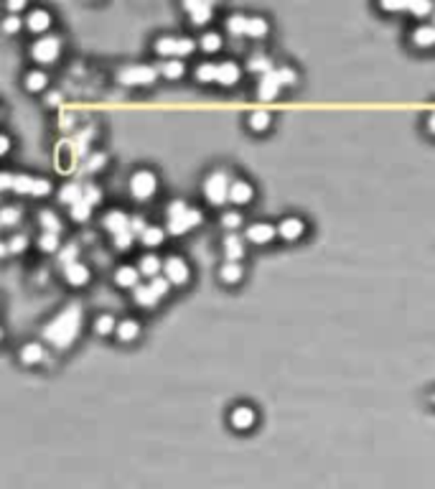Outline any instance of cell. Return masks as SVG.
Instances as JSON below:
<instances>
[{
  "mask_svg": "<svg viewBox=\"0 0 435 489\" xmlns=\"http://www.w3.org/2000/svg\"><path fill=\"white\" fill-rule=\"evenodd\" d=\"M59 127H61V130H72V127H74V112H64V115H59Z\"/></svg>",
  "mask_w": 435,
  "mask_h": 489,
  "instance_id": "cell-56",
  "label": "cell"
},
{
  "mask_svg": "<svg viewBox=\"0 0 435 489\" xmlns=\"http://www.w3.org/2000/svg\"><path fill=\"white\" fill-rule=\"evenodd\" d=\"M138 278H141V270L133 265H122L115 270V283L120 288H138Z\"/></svg>",
  "mask_w": 435,
  "mask_h": 489,
  "instance_id": "cell-21",
  "label": "cell"
},
{
  "mask_svg": "<svg viewBox=\"0 0 435 489\" xmlns=\"http://www.w3.org/2000/svg\"><path fill=\"white\" fill-rule=\"evenodd\" d=\"M18 222H21V209L6 207L0 212V224H3V227H13V224H18Z\"/></svg>",
  "mask_w": 435,
  "mask_h": 489,
  "instance_id": "cell-44",
  "label": "cell"
},
{
  "mask_svg": "<svg viewBox=\"0 0 435 489\" xmlns=\"http://www.w3.org/2000/svg\"><path fill=\"white\" fill-rule=\"evenodd\" d=\"M267 31H270V26H267V21L262 18V15H250V23H247V36L262 38V36H267Z\"/></svg>",
  "mask_w": 435,
  "mask_h": 489,
  "instance_id": "cell-30",
  "label": "cell"
},
{
  "mask_svg": "<svg viewBox=\"0 0 435 489\" xmlns=\"http://www.w3.org/2000/svg\"><path fill=\"white\" fill-rule=\"evenodd\" d=\"M158 72H161L163 77H168V79H178V77L186 75V67H184V61H163Z\"/></svg>",
  "mask_w": 435,
  "mask_h": 489,
  "instance_id": "cell-37",
  "label": "cell"
},
{
  "mask_svg": "<svg viewBox=\"0 0 435 489\" xmlns=\"http://www.w3.org/2000/svg\"><path fill=\"white\" fill-rule=\"evenodd\" d=\"M229 186H232V181H229V176L224 171H212L204 178V196L209 199V204L219 207V204L229 201Z\"/></svg>",
  "mask_w": 435,
  "mask_h": 489,
  "instance_id": "cell-4",
  "label": "cell"
},
{
  "mask_svg": "<svg viewBox=\"0 0 435 489\" xmlns=\"http://www.w3.org/2000/svg\"><path fill=\"white\" fill-rule=\"evenodd\" d=\"M77 255H79V244L69 242L67 247L59 252V263H61V265H69V263H74V260H77Z\"/></svg>",
  "mask_w": 435,
  "mask_h": 489,
  "instance_id": "cell-47",
  "label": "cell"
},
{
  "mask_svg": "<svg viewBox=\"0 0 435 489\" xmlns=\"http://www.w3.org/2000/svg\"><path fill=\"white\" fill-rule=\"evenodd\" d=\"M255 421H258V415H255V410H252L250 405H237L235 410H232V415H229V423H232L237 430L252 428Z\"/></svg>",
  "mask_w": 435,
  "mask_h": 489,
  "instance_id": "cell-11",
  "label": "cell"
},
{
  "mask_svg": "<svg viewBox=\"0 0 435 489\" xmlns=\"http://www.w3.org/2000/svg\"><path fill=\"white\" fill-rule=\"evenodd\" d=\"M133 298H135V304L143 306V309H153V306L158 304V293H155L150 286H138V288L133 290Z\"/></svg>",
  "mask_w": 435,
  "mask_h": 489,
  "instance_id": "cell-27",
  "label": "cell"
},
{
  "mask_svg": "<svg viewBox=\"0 0 435 489\" xmlns=\"http://www.w3.org/2000/svg\"><path fill=\"white\" fill-rule=\"evenodd\" d=\"M18 357H21V362H26V364H41L46 359V347H41V341H29V344L21 347Z\"/></svg>",
  "mask_w": 435,
  "mask_h": 489,
  "instance_id": "cell-17",
  "label": "cell"
},
{
  "mask_svg": "<svg viewBox=\"0 0 435 489\" xmlns=\"http://www.w3.org/2000/svg\"><path fill=\"white\" fill-rule=\"evenodd\" d=\"M84 201L95 207V204H100V201H102V192H100L95 184H84Z\"/></svg>",
  "mask_w": 435,
  "mask_h": 489,
  "instance_id": "cell-49",
  "label": "cell"
},
{
  "mask_svg": "<svg viewBox=\"0 0 435 489\" xmlns=\"http://www.w3.org/2000/svg\"><path fill=\"white\" fill-rule=\"evenodd\" d=\"M252 184L250 181H244V178H235L232 186H229V201H235V204H247L252 199Z\"/></svg>",
  "mask_w": 435,
  "mask_h": 489,
  "instance_id": "cell-19",
  "label": "cell"
},
{
  "mask_svg": "<svg viewBox=\"0 0 435 489\" xmlns=\"http://www.w3.org/2000/svg\"><path fill=\"white\" fill-rule=\"evenodd\" d=\"M59 54H61V38L59 36H41L36 44L31 46V56H33V61H41V64H54Z\"/></svg>",
  "mask_w": 435,
  "mask_h": 489,
  "instance_id": "cell-7",
  "label": "cell"
},
{
  "mask_svg": "<svg viewBox=\"0 0 435 489\" xmlns=\"http://www.w3.org/2000/svg\"><path fill=\"white\" fill-rule=\"evenodd\" d=\"M46 75L44 72H29V75H26V87L31 89V92H41V89L46 87Z\"/></svg>",
  "mask_w": 435,
  "mask_h": 489,
  "instance_id": "cell-42",
  "label": "cell"
},
{
  "mask_svg": "<svg viewBox=\"0 0 435 489\" xmlns=\"http://www.w3.org/2000/svg\"><path fill=\"white\" fill-rule=\"evenodd\" d=\"M110 332H118V321H115V316L112 313H100L95 319V334H100V336H104V334Z\"/></svg>",
  "mask_w": 435,
  "mask_h": 489,
  "instance_id": "cell-34",
  "label": "cell"
},
{
  "mask_svg": "<svg viewBox=\"0 0 435 489\" xmlns=\"http://www.w3.org/2000/svg\"><path fill=\"white\" fill-rule=\"evenodd\" d=\"M221 250H224L227 260L237 263V260L244 255V240L239 238V235H227V238L221 240Z\"/></svg>",
  "mask_w": 435,
  "mask_h": 489,
  "instance_id": "cell-22",
  "label": "cell"
},
{
  "mask_svg": "<svg viewBox=\"0 0 435 489\" xmlns=\"http://www.w3.org/2000/svg\"><path fill=\"white\" fill-rule=\"evenodd\" d=\"M155 189H158V176H155L153 171L141 169V171H135L133 178H130V194H133L138 201L150 199L155 194Z\"/></svg>",
  "mask_w": 435,
  "mask_h": 489,
  "instance_id": "cell-6",
  "label": "cell"
},
{
  "mask_svg": "<svg viewBox=\"0 0 435 489\" xmlns=\"http://www.w3.org/2000/svg\"><path fill=\"white\" fill-rule=\"evenodd\" d=\"M64 278H67L72 286H84L89 281V267L81 263V260H74L69 265H64Z\"/></svg>",
  "mask_w": 435,
  "mask_h": 489,
  "instance_id": "cell-18",
  "label": "cell"
},
{
  "mask_svg": "<svg viewBox=\"0 0 435 489\" xmlns=\"http://www.w3.org/2000/svg\"><path fill=\"white\" fill-rule=\"evenodd\" d=\"M81 321H84V311H81L79 304H69L67 309H61L54 319H49L41 329V336H44L52 347L56 349H69L74 344V339L79 336Z\"/></svg>",
  "mask_w": 435,
  "mask_h": 489,
  "instance_id": "cell-1",
  "label": "cell"
},
{
  "mask_svg": "<svg viewBox=\"0 0 435 489\" xmlns=\"http://www.w3.org/2000/svg\"><path fill=\"white\" fill-rule=\"evenodd\" d=\"M247 69H250V72H255V75H260V77L273 75V72H275L273 59H270L267 54H255V56H250V61H247Z\"/></svg>",
  "mask_w": 435,
  "mask_h": 489,
  "instance_id": "cell-24",
  "label": "cell"
},
{
  "mask_svg": "<svg viewBox=\"0 0 435 489\" xmlns=\"http://www.w3.org/2000/svg\"><path fill=\"white\" fill-rule=\"evenodd\" d=\"M163 238H166V232H163L161 227H155V224H148V230L141 235V242L148 244V247H158V244H163Z\"/></svg>",
  "mask_w": 435,
  "mask_h": 489,
  "instance_id": "cell-36",
  "label": "cell"
},
{
  "mask_svg": "<svg viewBox=\"0 0 435 489\" xmlns=\"http://www.w3.org/2000/svg\"><path fill=\"white\" fill-rule=\"evenodd\" d=\"M196 49V41L189 36H161L155 41V52L161 56H189Z\"/></svg>",
  "mask_w": 435,
  "mask_h": 489,
  "instance_id": "cell-5",
  "label": "cell"
},
{
  "mask_svg": "<svg viewBox=\"0 0 435 489\" xmlns=\"http://www.w3.org/2000/svg\"><path fill=\"white\" fill-rule=\"evenodd\" d=\"M141 334V324L135 319H125L118 324V339L120 341H133Z\"/></svg>",
  "mask_w": 435,
  "mask_h": 489,
  "instance_id": "cell-29",
  "label": "cell"
},
{
  "mask_svg": "<svg viewBox=\"0 0 435 489\" xmlns=\"http://www.w3.org/2000/svg\"><path fill=\"white\" fill-rule=\"evenodd\" d=\"M219 278L224 283H237L239 278H242V265H239V263H232V260H227V263L219 267Z\"/></svg>",
  "mask_w": 435,
  "mask_h": 489,
  "instance_id": "cell-31",
  "label": "cell"
},
{
  "mask_svg": "<svg viewBox=\"0 0 435 489\" xmlns=\"http://www.w3.org/2000/svg\"><path fill=\"white\" fill-rule=\"evenodd\" d=\"M382 10H407V3H382Z\"/></svg>",
  "mask_w": 435,
  "mask_h": 489,
  "instance_id": "cell-57",
  "label": "cell"
},
{
  "mask_svg": "<svg viewBox=\"0 0 435 489\" xmlns=\"http://www.w3.org/2000/svg\"><path fill=\"white\" fill-rule=\"evenodd\" d=\"M278 92H280V82H278V77L273 75H265L260 77V87H258V97L262 100V102H273L275 97H278Z\"/></svg>",
  "mask_w": 435,
  "mask_h": 489,
  "instance_id": "cell-16",
  "label": "cell"
},
{
  "mask_svg": "<svg viewBox=\"0 0 435 489\" xmlns=\"http://www.w3.org/2000/svg\"><path fill=\"white\" fill-rule=\"evenodd\" d=\"M72 209V219L74 222H87L89 217H92V204H87V201L81 199V201H77L74 207H69Z\"/></svg>",
  "mask_w": 435,
  "mask_h": 489,
  "instance_id": "cell-39",
  "label": "cell"
},
{
  "mask_svg": "<svg viewBox=\"0 0 435 489\" xmlns=\"http://www.w3.org/2000/svg\"><path fill=\"white\" fill-rule=\"evenodd\" d=\"M95 135H97V127L95 125H87L84 130H79V133L74 135L72 148H74V153H77V158L87 156V153H89V143H92V138H95Z\"/></svg>",
  "mask_w": 435,
  "mask_h": 489,
  "instance_id": "cell-20",
  "label": "cell"
},
{
  "mask_svg": "<svg viewBox=\"0 0 435 489\" xmlns=\"http://www.w3.org/2000/svg\"><path fill=\"white\" fill-rule=\"evenodd\" d=\"M413 41L418 46H435V26H418L413 31Z\"/></svg>",
  "mask_w": 435,
  "mask_h": 489,
  "instance_id": "cell-32",
  "label": "cell"
},
{
  "mask_svg": "<svg viewBox=\"0 0 435 489\" xmlns=\"http://www.w3.org/2000/svg\"><path fill=\"white\" fill-rule=\"evenodd\" d=\"M13 173H8V171H6V173H3V176H0V186H3V189H13Z\"/></svg>",
  "mask_w": 435,
  "mask_h": 489,
  "instance_id": "cell-58",
  "label": "cell"
},
{
  "mask_svg": "<svg viewBox=\"0 0 435 489\" xmlns=\"http://www.w3.org/2000/svg\"><path fill=\"white\" fill-rule=\"evenodd\" d=\"M148 230V224H145V219H143L141 215H135L133 219H130V232H133V235H138V238H141L143 232Z\"/></svg>",
  "mask_w": 435,
  "mask_h": 489,
  "instance_id": "cell-53",
  "label": "cell"
},
{
  "mask_svg": "<svg viewBox=\"0 0 435 489\" xmlns=\"http://www.w3.org/2000/svg\"><path fill=\"white\" fill-rule=\"evenodd\" d=\"M74 158H77V153H74L72 148V141H59V148H56V169L59 171H72L74 169Z\"/></svg>",
  "mask_w": 435,
  "mask_h": 489,
  "instance_id": "cell-23",
  "label": "cell"
},
{
  "mask_svg": "<svg viewBox=\"0 0 435 489\" xmlns=\"http://www.w3.org/2000/svg\"><path fill=\"white\" fill-rule=\"evenodd\" d=\"M13 189L18 194H31V196H46V194L52 192V184L46 181V178H36V176H21L13 178Z\"/></svg>",
  "mask_w": 435,
  "mask_h": 489,
  "instance_id": "cell-8",
  "label": "cell"
},
{
  "mask_svg": "<svg viewBox=\"0 0 435 489\" xmlns=\"http://www.w3.org/2000/svg\"><path fill=\"white\" fill-rule=\"evenodd\" d=\"M184 10H189V13H191V23H196V26H204V23L212 21L214 6H212V3H193V0H189V3H184Z\"/></svg>",
  "mask_w": 435,
  "mask_h": 489,
  "instance_id": "cell-12",
  "label": "cell"
},
{
  "mask_svg": "<svg viewBox=\"0 0 435 489\" xmlns=\"http://www.w3.org/2000/svg\"><path fill=\"white\" fill-rule=\"evenodd\" d=\"M8 148H10V141H8V135H3V138H0V150L8 153Z\"/></svg>",
  "mask_w": 435,
  "mask_h": 489,
  "instance_id": "cell-61",
  "label": "cell"
},
{
  "mask_svg": "<svg viewBox=\"0 0 435 489\" xmlns=\"http://www.w3.org/2000/svg\"><path fill=\"white\" fill-rule=\"evenodd\" d=\"M161 267H163V260L158 258V255H145V258H141V263H138V270H141L143 275H148L150 281L158 278Z\"/></svg>",
  "mask_w": 435,
  "mask_h": 489,
  "instance_id": "cell-26",
  "label": "cell"
},
{
  "mask_svg": "<svg viewBox=\"0 0 435 489\" xmlns=\"http://www.w3.org/2000/svg\"><path fill=\"white\" fill-rule=\"evenodd\" d=\"M104 163H107V156H104V153H92V156L87 158V166H84V169L95 173V171L104 169Z\"/></svg>",
  "mask_w": 435,
  "mask_h": 489,
  "instance_id": "cell-50",
  "label": "cell"
},
{
  "mask_svg": "<svg viewBox=\"0 0 435 489\" xmlns=\"http://www.w3.org/2000/svg\"><path fill=\"white\" fill-rule=\"evenodd\" d=\"M18 29H21V18L18 15H8L6 21H3V31L6 33H15Z\"/></svg>",
  "mask_w": 435,
  "mask_h": 489,
  "instance_id": "cell-55",
  "label": "cell"
},
{
  "mask_svg": "<svg viewBox=\"0 0 435 489\" xmlns=\"http://www.w3.org/2000/svg\"><path fill=\"white\" fill-rule=\"evenodd\" d=\"M81 199H84V186L81 184H67L59 192V201L61 204H69V207H74Z\"/></svg>",
  "mask_w": 435,
  "mask_h": 489,
  "instance_id": "cell-28",
  "label": "cell"
},
{
  "mask_svg": "<svg viewBox=\"0 0 435 489\" xmlns=\"http://www.w3.org/2000/svg\"><path fill=\"white\" fill-rule=\"evenodd\" d=\"M133 232L127 230V232H122V235H118V238H112V242H115V247H118V250H130V247H133Z\"/></svg>",
  "mask_w": 435,
  "mask_h": 489,
  "instance_id": "cell-51",
  "label": "cell"
},
{
  "mask_svg": "<svg viewBox=\"0 0 435 489\" xmlns=\"http://www.w3.org/2000/svg\"><path fill=\"white\" fill-rule=\"evenodd\" d=\"M407 10L415 15H428L433 10V3H428V0L425 3H407Z\"/></svg>",
  "mask_w": 435,
  "mask_h": 489,
  "instance_id": "cell-52",
  "label": "cell"
},
{
  "mask_svg": "<svg viewBox=\"0 0 435 489\" xmlns=\"http://www.w3.org/2000/svg\"><path fill=\"white\" fill-rule=\"evenodd\" d=\"M247 23H250L247 15L232 13L227 18V31H229V33H235V36H244V33H247Z\"/></svg>",
  "mask_w": 435,
  "mask_h": 489,
  "instance_id": "cell-35",
  "label": "cell"
},
{
  "mask_svg": "<svg viewBox=\"0 0 435 489\" xmlns=\"http://www.w3.org/2000/svg\"><path fill=\"white\" fill-rule=\"evenodd\" d=\"M158 77V69L148 67V64H130L118 72V82L125 87H150Z\"/></svg>",
  "mask_w": 435,
  "mask_h": 489,
  "instance_id": "cell-3",
  "label": "cell"
},
{
  "mask_svg": "<svg viewBox=\"0 0 435 489\" xmlns=\"http://www.w3.org/2000/svg\"><path fill=\"white\" fill-rule=\"evenodd\" d=\"M168 232L171 235H184V232L193 230L201 224V212L199 209L189 207L186 201L176 199L168 204Z\"/></svg>",
  "mask_w": 435,
  "mask_h": 489,
  "instance_id": "cell-2",
  "label": "cell"
},
{
  "mask_svg": "<svg viewBox=\"0 0 435 489\" xmlns=\"http://www.w3.org/2000/svg\"><path fill=\"white\" fill-rule=\"evenodd\" d=\"M26 26H29L33 33H41V31H46L49 26H52V15L46 13V10H41V8H36V10H31L29 13Z\"/></svg>",
  "mask_w": 435,
  "mask_h": 489,
  "instance_id": "cell-25",
  "label": "cell"
},
{
  "mask_svg": "<svg viewBox=\"0 0 435 489\" xmlns=\"http://www.w3.org/2000/svg\"><path fill=\"white\" fill-rule=\"evenodd\" d=\"M49 104H52V107H59V104H61V95H59V92L49 95Z\"/></svg>",
  "mask_w": 435,
  "mask_h": 489,
  "instance_id": "cell-60",
  "label": "cell"
},
{
  "mask_svg": "<svg viewBox=\"0 0 435 489\" xmlns=\"http://www.w3.org/2000/svg\"><path fill=\"white\" fill-rule=\"evenodd\" d=\"M428 130H430V133L435 135V110H433V112H430V115H428Z\"/></svg>",
  "mask_w": 435,
  "mask_h": 489,
  "instance_id": "cell-62",
  "label": "cell"
},
{
  "mask_svg": "<svg viewBox=\"0 0 435 489\" xmlns=\"http://www.w3.org/2000/svg\"><path fill=\"white\" fill-rule=\"evenodd\" d=\"M148 286H150V288L158 293V298H163L171 290V286H173V283H171L168 278H161V275H158V278H153V281L148 283Z\"/></svg>",
  "mask_w": 435,
  "mask_h": 489,
  "instance_id": "cell-48",
  "label": "cell"
},
{
  "mask_svg": "<svg viewBox=\"0 0 435 489\" xmlns=\"http://www.w3.org/2000/svg\"><path fill=\"white\" fill-rule=\"evenodd\" d=\"M199 41H201V49H204V52H209V54L219 52V46H221V36H219V33H214V31L204 33Z\"/></svg>",
  "mask_w": 435,
  "mask_h": 489,
  "instance_id": "cell-41",
  "label": "cell"
},
{
  "mask_svg": "<svg viewBox=\"0 0 435 489\" xmlns=\"http://www.w3.org/2000/svg\"><path fill=\"white\" fill-rule=\"evenodd\" d=\"M239 67H237V61L227 59L221 61V64H216V82L219 84H224V87H232V84H237L239 82Z\"/></svg>",
  "mask_w": 435,
  "mask_h": 489,
  "instance_id": "cell-13",
  "label": "cell"
},
{
  "mask_svg": "<svg viewBox=\"0 0 435 489\" xmlns=\"http://www.w3.org/2000/svg\"><path fill=\"white\" fill-rule=\"evenodd\" d=\"M219 222L224 230H237V227L242 224V215H239V212H224Z\"/></svg>",
  "mask_w": 435,
  "mask_h": 489,
  "instance_id": "cell-46",
  "label": "cell"
},
{
  "mask_svg": "<svg viewBox=\"0 0 435 489\" xmlns=\"http://www.w3.org/2000/svg\"><path fill=\"white\" fill-rule=\"evenodd\" d=\"M38 247L44 252H54L59 247V235H52V232H44L41 238H38Z\"/></svg>",
  "mask_w": 435,
  "mask_h": 489,
  "instance_id": "cell-45",
  "label": "cell"
},
{
  "mask_svg": "<svg viewBox=\"0 0 435 489\" xmlns=\"http://www.w3.org/2000/svg\"><path fill=\"white\" fill-rule=\"evenodd\" d=\"M8 244H10V252H23L29 247V238H26V235H15Z\"/></svg>",
  "mask_w": 435,
  "mask_h": 489,
  "instance_id": "cell-54",
  "label": "cell"
},
{
  "mask_svg": "<svg viewBox=\"0 0 435 489\" xmlns=\"http://www.w3.org/2000/svg\"><path fill=\"white\" fill-rule=\"evenodd\" d=\"M163 270H166V278H168L173 286H184L189 281V265H186L184 258L178 255H171V258L163 260Z\"/></svg>",
  "mask_w": 435,
  "mask_h": 489,
  "instance_id": "cell-9",
  "label": "cell"
},
{
  "mask_svg": "<svg viewBox=\"0 0 435 489\" xmlns=\"http://www.w3.org/2000/svg\"><path fill=\"white\" fill-rule=\"evenodd\" d=\"M196 82H201V84L216 82V64H199L196 67Z\"/></svg>",
  "mask_w": 435,
  "mask_h": 489,
  "instance_id": "cell-43",
  "label": "cell"
},
{
  "mask_svg": "<svg viewBox=\"0 0 435 489\" xmlns=\"http://www.w3.org/2000/svg\"><path fill=\"white\" fill-rule=\"evenodd\" d=\"M275 227L273 224H267V222H255V224H250L247 227V240L250 242H255V244H265V242H270V240L275 238Z\"/></svg>",
  "mask_w": 435,
  "mask_h": 489,
  "instance_id": "cell-14",
  "label": "cell"
},
{
  "mask_svg": "<svg viewBox=\"0 0 435 489\" xmlns=\"http://www.w3.org/2000/svg\"><path fill=\"white\" fill-rule=\"evenodd\" d=\"M250 127L252 130H258V133H262V130H267L270 127V112L267 110H255L250 115Z\"/></svg>",
  "mask_w": 435,
  "mask_h": 489,
  "instance_id": "cell-38",
  "label": "cell"
},
{
  "mask_svg": "<svg viewBox=\"0 0 435 489\" xmlns=\"http://www.w3.org/2000/svg\"><path fill=\"white\" fill-rule=\"evenodd\" d=\"M306 230V222H303L301 217H285L280 224H278V235L283 240H298Z\"/></svg>",
  "mask_w": 435,
  "mask_h": 489,
  "instance_id": "cell-15",
  "label": "cell"
},
{
  "mask_svg": "<svg viewBox=\"0 0 435 489\" xmlns=\"http://www.w3.org/2000/svg\"><path fill=\"white\" fill-rule=\"evenodd\" d=\"M130 219H133V217H127L122 209H112V212H107V215H104L102 227L110 232L112 238H118V235H122V232L130 230Z\"/></svg>",
  "mask_w": 435,
  "mask_h": 489,
  "instance_id": "cell-10",
  "label": "cell"
},
{
  "mask_svg": "<svg viewBox=\"0 0 435 489\" xmlns=\"http://www.w3.org/2000/svg\"><path fill=\"white\" fill-rule=\"evenodd\" d=\"M275 77L280 82V87H293L295 82H298V75H295L293 67H278L275 69Z\"/></svg>",
  "mask_w": 435,
  "mask_h": 489,
  "instance_id": "cell-40",
  "label": "cell"
},
{
  "mask_svg": "<svg viewBox=\"0 0 435 489\" xmlns=\"http://www.w3.org/2000/svg\"><path fill=\"white\" fill-rule=\"evenodd\" d=\"M8 8H10V10H23V8H26V0H10Z\"/></svg>",
  "mask_w": 435,
  "mask_h": 489,
  "instance_id": "cell-59",
  "label": "cell"
},
{
  "mask_svg": "<svg viewBox=\"0 0 435 489\" xmlns=\"http://www.w3.org/2000/svg\"><path fill=\"white\" fill-rule=\"evenodd\" d=\"M38 222H41V227H44V232H52V235H59V232H61V222H59V217L54 215L52 209H44V212L38 215Z\"/></svg>",
  "mask_w": 435,
  "mask_h": 489,
  "instance_id": "cell-33",
  "label": "cell"
},
{
  "mask_svg": "<svg viewBox=\"0 0 435 489\" xmlns=\"http://www.w3.org/2000/svg\"><path fill=\"white\" fill-rule=\"evenodd\" d=\"M433 403H435V395H433Z\"/></svg>",
  "mask_w": 435,
  "mask_h": 489,
  "instance_id": "cell-63",
  "label": "cell"
}]
</instances>
